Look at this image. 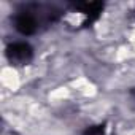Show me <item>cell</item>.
Returning <instances> with one entry per match:
<instances>
[{
    "label": "cell",
    "instance_id": "obj_1",
    "mask_svg": "<svg viewBox=\"0 0 135 135\" xmlns=\"http://www.w3.org/2000/svg\"><path fill=\"white\" fill-rule=\"evenodd\" d=\"M7 57L11 64L15 65H26L32 60L33 57V49L30 45L24 43V41H18V43H11L7 48Z\"/></svg>",
    "mask_w": 135,
    "mask_h": 135
},
{
    "label": "cell",
    "instance_id": "obj_2",
    "mask_svg": "<svg viewBox=\"0 0 135 135\" xmlns=\"http://www.w3.org/2000/svg\"><path fill=\"white\" fill-rule=\"evenodd\" d=\"M15 27L22 35H32L37 32V18L30 11H21L15 16Z\"/></svg>",
    "mask_w": 135,
    "mask_h": 135
},
{
    "label": "cell",
    "instance_id": "obj_3",
    "mask_svg": "<svg viewBox=\"0 0 135 135\" xmlns=\"http://www.w3.org/2000/svg\"><path fill=\"white\" fill-rule=\"evenodd\" d=\"M130 95H132V97H133V99H135V88H133V89H132V91H130Z\"/></svg>",
    "mask_w": 135,
    "mask_h": 135
}]
</instances>
